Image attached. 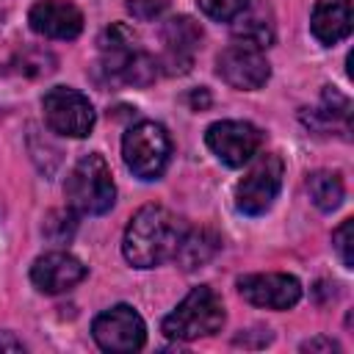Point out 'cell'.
<instances>
[{"label":"cell","mask_w":354,"mask_h":354,"mask_svg":"<svg viewBox=\"0 0 354 354\" xmlns=\"http://www.w3.org/2000/svg\"><path fill=\"white\" fill-rule=\"evenodd\" d=\"M183 235L185 224L171 210H166L163 205H144L133 213L124 230L122 254L136 268H155L174 257Z\"/></svg>","instance_id":"cell-1"},{"label":"cell","mask_w":354,"mask_h":354,"mask_svg":"<svg viewBox=\"0 0 354 354\" xmlns=\"http://www.w3.org/2000/svg\"><path fill=\"white\" fill-rule=\"evenodd\" d=\"M97 44H100V64L108 72V77L133 86H147L155 80L158 61L141 50L138 36L127 25L113 22L111 28L102 30Z\"/></svg>","instance_id":"cell-2"},{"label":"cell","mask_w":354,"mask_h":354,"mask_svg":"<svg viewBox=\"0 0 354 354\" xmlns=\"http://www.w3.org/2000/svg\"><path fill=\"white\" fill-rule=\"evenodd\" d=\"M64 196L69 210L80 213V216H102L113 207L116 199V185L111 177V166L105 163V158L100 152H88L83 155L66 183H64Z\"/></svg>","instance_id":"cell-3"},{"label":"cell","mask_w":354,"mask_h":354,"mask_svg":"<svg viewBox=\"0 0 354 354\" xmlns=\"http://www.w3.org/2000/svg\"><path fill=\"white\" fill-rule=\"evenodd\" d=\"M221 324H224L221 299L216 296L213 288L199 285L163 318V335L171 340H196L218 332Z\"/></svg>","instance_id":"cell-4"},{"label":"cell","mask_w":354,"mask_h":354,"mask_svg":"<svg viewBox=\"0 0 354 354\" xmlns=\"http://www.w3.org/2000/svg\"><path fill=\"white\" fill-rule=\"evenodd\" d=\"M171 138L158 122H138L122 138L124 166L141 180H158L169 163Z\"/></svg>","instance_id":"cell-5"},{"label":"cell","mask_w":354,"mask_h":354,"mask_svg":"<svg viewBox=\"0 0 354 354\" xmlns=\"http://www.w3.org/2000/svg\"><path fill=\"white\" fill-rule=\"evenodd\" d=\"M282 174H285V166H282L279 155H274V152L260 155L235 188L238 210L246 216H263L274 205V199L282 188Z\"/></svg>","instance_id":"cell-6"},{"label":"cell","mask_w":354,"mask_h":354,"mask_svg":"<svg viewBox=\"0 0 354 354\" xmlns=\"http://www.w3.org/2000/svg\"><path fill=\"white\" fill-rule=\"evenodd\" d=\"M41 111H44V122L50 124V130H55L58 136H69V138L88 136L97 119L88 97L69 86L50 88L41 97Z\"/></svg>","instance_id":"cell-7"},{"label":"cell","mask_w":354,"mask_h":354,"mask_svg":"<svg viewBox=\"0 0 354 354\" xmlns=\"http://www.w3.org/2000/svg\"><path fill=\"white\" fill-rule=\"evenodd\" d=\"M91 335L102 351L130 354V351H138L144 346L147 326H144V318L130 304H116V307H111L94 318Z\"/></svg>","instance_id":"cell-8"},{"label":"cell","mask_w":354,"mask_h":354,"mask_svg":"<svg viewBox=\"0 0 354 354\" xmlns=\"http://www.w3.org/2000/svg\"><path fill=\"white\" fill-rule=\"evenodd\" d=\"M205 141H207L210 152H213L221 163L238 169V166L249 163V160L257 155V149H260V144H263V133H260L252 122L221 119V122H213V124L207 127Z\"/></svg>","instance_id":"cell-9"},{"label":"cell","mask_w":354,"mask_h":354,"mask_svg":"<svg viewBox=\"0 0 354 354\" xmlns=\"http://www.w3.org/2000/svg\"><path fill=\"white\" fill-rule=\"evenodd\" d=\"M216 72L227 86L241 88V91H254L268 80L271 66H268V61H266L260 47L243 44V41H232L230 47H224L218 53Z\"/></svg>","instance_id":"cell-10"},{"label":"cell","mask_w":354,"mask_h":354,"mask_svg":"<svg viewBox=\"0 0 354 354\" xmlns=\"http://www.w3.org/2000/svg\"><path fill=\"white\" fill-rule=\"evenodd\" d=\"M241 296L266 310H290L301 299V282L290 274H246L238 279Z\"/></svg>","instance_id":"cell-11"},{"label":"cell","mask_w":354,"mask_h":354,"mask_svg":"<svg viewBox=\"0 0 354 354\" xmlns=\"http://www.w3.org/2000/svg\"><path fill=\"white\" fill-rule=\"evenodd\" d=\"M163 58L160 64L166 66L169 75H183L191 69L194 55L202 41V28L191 17H174L163 25Z\"/></svg>","instance_id":"cell-12"},{"label":"cell","mask_w":354,"mask_h":354,"mask_svg":"<svg viewBox=\"0 0 354 354\" xmlns=\"http://www.w3.org/2000/svg\"><path fill=\"white\" fill-rule=\"evenodd\" d=\"M86 266L69 252H47L30 266V282L41 293H64L83 282Z\"/></svg>","instance_id":"cell-13"},{"label":"cell","mask_w":354,"mask_h":354,"mask_svg":"<svg viewBox=\"0 0 354 354\" xmlns=\"http://www.w3.org/2000/svg\"><path fill=\"white\" fill-rule=\"evenodd\" d=\"M30 28L47 39H75L83 30V14L69 0H39L28 14Z\"/></svg>","instance_id":"cell-14"},{"label":"cell","mask_w":354,"mask_h":354,"mask_svg":"<svg viewBox=\"0 0 354 354\" xmlns=\"http://www.w3.org/2000/svg\"><path fill=\"white\" fill-rule=\"evenodd\" d=\"M310 30L321 44H337L351 33V0H315Z\"/></svg>","instance_id":"cell-15"},{"label":"cell","mask_w":354,"mask_h":354,"mask_svg":"<svg viewBox=\"0 0 354 354\" xmlns=\"http://www.w3.org/2000/svg\"><path fill=\"white\" fill-rule=\"evenodd\" d=\"M221 246V238L213 232V230H194V232H185L177 252H174V260L180 263L183 271H194V268H202L205 263L213 260V254L218 252Z\"/></svg>","instance_id":"cell-16"},{"label":"cell","mask_w":354,"mask_h":354,"mask_svg":"<svg viewBox=\"0 0 354 354\" xmlns=\"http://www.w3.org/2000/svg\"><path fill=\"white\" fill-rule=\"evenodd\" d=\"M307 191L318 210H335L343 202V180L337 171H313L307 177Z\"/></svg>","instance_id":"cell-17"},{"label":"cell","mask_w":354,"mask_h":354,"mask_svg":"<svg viewBox=\"0 0 354 354\" xmlns=\"http://www.w3.org/2000/svg\"><path fill=\"white\" fill-rule=\"evenodd\" d=\"M235 41H243V44L263 50L274 41V28L268 19H263L257 14H243L241 22H235Z\"/></svg>","instance_id":"cell-18"},{"label":"cell","mask_w":354,"mask_h":354,"mask_svg":"<svg viewBox=\"0 0 354 354\" xmlns=\"http://www.w3.org/2000/svg\"><path fill=\"white\" fill-rule=\"evenodd\" d=\"M246 6H249V0H199V8L210 19H218V22L241 17L246 11Z\"/></svg>","instance_id":"cell-19"},{"label":"cell","mask_w":354,"mask_h":354,"mask_svg":"<svg viewBox=\"0 0 354 354\" xmlns=\"http://www.w3.org/2000/svg\"><path fill=\"white\" fill-rule=\"evenodd\" d=\"M351 235H354V221H351V218H346V221L332 232L335 252L340 254V263H343L346 268H351V266H354V252H351L354 241H351Z\"/></svg>","instance_id":"cell-20"},{"label":"cell","mask_w":354,"mask_h":354,"mask_svg":"<svg viewBox=\"0 0 354 354\" xmlns=\"http://www.w3.org/2000/svg\"><path fill=\"white\" fill-rule=\"evenodd\" d=\"M166 6H169V0H127V11L141 22L158 19L166 11Z\"/></svg>","instance_id":"cell-21"},{"label":"cell","mask_w":354,"mask_h":354,"mask_svg":"<svg viewBox=\"0 0 354 354\" xmlns=\"http://www.w3.org/2000/svg\"><path fill=\"white\" fill-rule=\"evenodd\" d=\"M304 351H315V348H326V351H337L340 346L335 343V340H329V337H315V340H307L304 346H301Z\"/></svg>","instance_id":"cell-22"},{"label":"cell","mask_w":354,"mask_h":354,"mask_svg":"<svg viewBox=\"0 0 354 354\" xmlns=\"http://www.w3.org/2000/svg\"><path fill=\"white\" fill-rule=\"evenodd\" d=\"M0 351H25V346L11 332H0Z\"/></svg>","instance_id":"cell-23"},{"label":"cell","mask_w":354,"mask_h":354,"mask_svg":"<svg viewBox=\"0 0 354 354\" xmlns=\"http://www.w3.org/2000/svg\"><path fill=\"white\" fill-rule=\"evenodd\" d=\"M0 25H3V11H0Z\"/></svg>","instance_id":"cell-24"}]
</instances>
